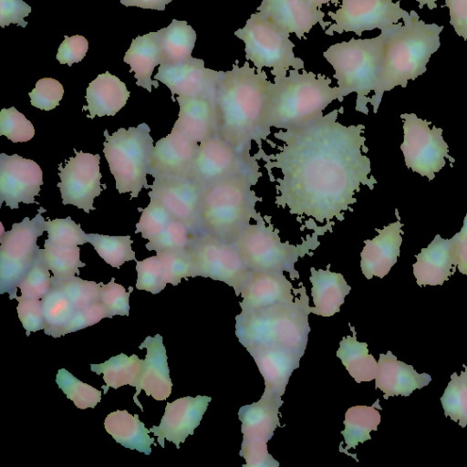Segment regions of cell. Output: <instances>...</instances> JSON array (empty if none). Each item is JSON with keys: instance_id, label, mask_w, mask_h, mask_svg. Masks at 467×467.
Listing matches in <instances>:
<instances>
[{"instance_id": "obj_31", "label": "cell", "mask_w": 467, "mask_h": 467, "mask_svg": "<svg viewBox=\"0 0 467 467\" xmlns=\"http://www.w3.org/2000/svg\"><path fill=\"white\" fill-rule=\"evenodd\" d=\"M123 61L130 66V72H134L136 84L151 92L152 86L157 88L159 82L150 77L156 66L163 62L159 31L150 32L132 39L126 51Z\"/></svg>"}, {"instance_id": "obj_5", "label": "cell", "mask_w": 467, "mask_h": 467, "mask_svg": "<svg viewBox=\"0 0 467 467\" xmlns=\"http://www.w3.org/2000/svg\"><path fill=\"white\" fill-rule=\"evenodd\" d=\"M292 303L265 309L242 310L235 317V335L246 348L281 347L304 355L311 313L305 286L294 289Z\"/></svg>"}, {"instance_id": "obj_51", "label": "cell", "mask_w": 467, "mask_h": 467, "mask_svg": "<svg viewBox=\"0 0 467 467\" xmlns=\"http://www.w3.org/2000/svg\"><path fill=\"white\" fill-rule=\"evenodd\" d=\"M136 270L138 274L137 289L156 295L166 286L167 281L163 266L157 255L148 257L142 261L136 260Z\"/></svg>"}, {"instance_id": "obj_46", "label": "cell", "mask_w": 467, "mask_h": 467, "mask_svg": "<svg viewBox=\"0 0 467 467\" xmlns=\"http://www.w3.org/2000/svg\"><path fill=\"white\" fill-rule=\"evenodd\" d=\"M149 205L142 209L139 223H136L135 233H141V236L149 241L156 238L167 225L175 218L156 198L150 197Z\"/></svg>"}, {"instance_id": "obj_35", "label": "cell", "mask_w": 467, "mask_h": 467, "mask_svg": "<svg viewBox=\"0 0 467 467\" xmlns=\"http://www.w3.org/2000/svg\"><path fill=\"white\" fill-rule=\"evenodd\" d=\"M337 356L356 382L375 379L379 364L375 358L368 353V344L357 340L355 331L353 336L342 338Z\"/></svg>"}, {"instance_id": "obj_4", "label": "cell", "mask_w": 467, "mask_h": 467, "mask_svg": "<svg viewBox=\"0 0 467 467\" xmlns=\"http://www.w3.org/2000/svg\"><path fill=\"white\" fill-rule=\"evenodd\" d=\"M391 28L381 30L384 37L383 64L379 93L371 102L377 113L385 91L397 86L406 88L409 80H415L426 72L431 56L441 46L440 33L443 26L420 20L416 11Z\"/></svg>"}, {"instance_id": "obj_57", "label": "cell", "mask_w": 467, "mask_h": 467, "mask_svg": "<svg viewBox=\"0 0 467 467\" xmlns=\"http://www.w3.org/2000/svg\"><path fill=\"white\" fill-rule=\"evenodd\" d=\"M105 317H107V314L100 302L76 310L71 320L64 328L62 336L93 326Z\"/></svg>"}, {"instance_id": "obj_37", "label": "cell", "mask_w": 467, "mask_h": 467, "mask_svg": "<svg viewBox=\"0 0 467 467\" xmlns=\"http://www.w3.org/2000/svg\"><path fill=\"white\" fill-rule=\"evenodd\" d=\"M159 31L163 62L179 63L192 58L196 33L186 21L172 19L171 23Z\"/></svg>"}, {"instance_id": "obj_8", "label": "cell", "mask_w": 467, "mask_h": 467, "mask_svg": "<svg viewBox=\"0 0 467 467\" xmlns=\"http://www.w3.org/2000/svg\"><path fill=\"white\" fill-rule=\"evenodd\" d=\"M254 223L244 226L232 241L251 271L288 272L299 278L295 264L318 245L317 234L300 244L283 242L278 232L258 215Z\"/></svg>"}, {"instance_id": "obj_32", "label": "cell", "mask_w": 467, "mask_h": 467, "mask_svg": "<svg viewBox=\"0 0 467 467\" xmlns=\"http://www.w3.org/2000/svg\"><path fill=\"white\" fill-rule=\"evenodd\" d=\"M130 94L124 82L106 71L98 75L87 88L88 106H84L83 110L89 111L88 117L90 119L95 116H114L126 105Z\"/></svg>"}, {"instance_id": "obj_22", "label": "cell", "mask_w": 467, "mask_h": 467, "mask_svg": "<svg viewBox=\"0 0 467 467\" xmlns=\"http://www.w3.org/2000/svg\"><path fill=\"white\" fill-rule=\"evenodd\" d=\"M285 32L306 39L316 24L325 31L332 22L325 21V13L308 0H262L256 9Z\"/></svg>"}, {"instance_id": "obj_50", "label": "cell", "mask_w": 467, "mask_h": 467, "mask_svg": "<svg viewBox=\"0 0 467 467\" xmlns=\"http://www.w3.org/2000/svg\"><path fill=\"white\" fill-rule=\"evenodd\" d=\"M0 135L7 137L14 143L26 142L34 137L35 129L24 114L11 107L1 109Z\"/></svg>"}, {"instance_id": "obj_42", "label": "cell", "mask_w": 467, "mask_h": 467, "mask_svg": "<svg viewBox=\"0 0 467 467\" xmlns=\"http://www.w3.org/2000/svg\"><path fill=\"white\" fill-rule=\"evenodd\" d=\"M88 238L99 255L112 267L119 269L125 262L137 260L135 252L131 248L133 241L130 235L109 236L88 234Z\"/></svg>"}, {"instance_id": "obj_26", "label": "cell", "mask_w": 467, "mask_h": 467, "mask_svg": "<svg viewBox=\"0 0 467 467\" xmlns=\"http://www.w3.org/2000/svg\"><path fill=\"white\" fill-rule=\"evenodd\" d=\"M415 256L413 275L420 286L442 285L455 273L457 263L452 237L444 239L436 234Z\"/></svg>"}, {"instance_id": "obj_43", "label": "cell", "mask_w": 467, "mask_h": 467, "mask_svg": "<svg viewBox=\"0 0 467 467\" xmlns=\"http://www.w3.org/2000/svg\"><path fill=\"white\" fill-rule=\"evenodd\" d=\"M56 382L66 397L80 410L95 408L101 400L100 390L80 381L66 368L57 370Z\"/></svg>"}, {"instance_id": "obj_1", "label": "cell", "mask_w": 467, "mask_h": 467, "mask_svg": "<svg viewBox=\"0 0 467 467\" xmlns=\"http://www.w3.org/2000/svg\"><path fill=\"white\" fill-rule=\"evenodd\" d=\"M338 109L276 133L282 141L272 166L278 169L275 203L291 214L323 223L339 219L361 185L373 189L365 126L337 121Z\"/></svg>"}, {"instance_id": "obj_62", "label": "cell", "mask_w": 467, "mask_h": 467, "mask_svg": "<svg viewBox=\"0 0 467 467\" xmlns=\"http://www.w3.org/2000/svg\"><path fill=\"white\" fill-rule=\"evenodd\" d=\"M419 2V8L422 9L424 5H428L430 10H432L437 7L436 1L438 0H416Z\"/></svg>"}, {"instance_id": "obj_7", "label": "cell", "mask_w": 467, "mask_h": 467, "mask_svg": "<svg viewBox=\"0 0 467 467\" xmlns=\"http://www.w3.org/2000/svg\"><path fill=\"white\" fill-rule=\"evenodd\" d=\"M384 37L380 33L373 38L343 41L323 52L325 59L335 70L333 77L344 98L357 94L356 109L368 114L367 104L377 97L383 64Z\"/></svg>"}, {"instance_id": "obj_34", "label": "cell", "mask_w": 467, "mask_h": 467, "mask_svg": "<svg viewBox=\"0 0 467 467\" xmlns=\"http://www.w3.org/2000/svg\"><path fill=\"white\" fill-rule=\"evenodd\" d=\"M106 431L120 445L130 450H137L146 455L150 454V445L154 438L149 436L147 429L137 414L131 415L126 410L110 412L104 420Z\"/></svg>"}, {"instance_id": "obj_48", "label": "cell", "mask_w": 467, "mask_h": 467, "mask_svg": "<svg viewBox=\"0 0 467 467\" xmlns=\"http://www.w3.org/2000/svg\"><path fill=\"white\" fill-rule=\"evenodd\" d=\"M156 255L162 264L167 283L177 285L182 278L196 277L194 265L188 248L161 252Z\"/></svg>"}, {"instance_id": "obj_16", "label": "cell", "mask_w": 467, "mask_h": 467, "mask_svg": "<svg viewBox=\"0 0 467 467\" xmlns=\"http://www.w3.org/2000/svg\"><path fill=\"white\" fill-rule=\"evenodd\" d=\"M250 156L239 153L215 134L199 143L189 178L203 189L223 179L256 167Z\"/></svg>"}, {"instance_id": "obj_10", "label": "cell", "mask_w": 467, "mask_h": 467, "mask_svg": "<svg viewBox=\"0 0 467 467\" xmlns=\"http://www.w3.org/2000/svg\"><path fill=\"white\" fill-rule=\"evenodd\" d=\"M234 36L244 43V57L256 69L270 67L275 77L286 76L290 67L305 68L303 59L294 54L295 44L285 32L259 12L251 15Z\"/></svg>"}, {"instance_id": "obj_38", "label": "cell", "mask_w": 467, "mask_h": 467, "mask_svg": "<svg viewBox=\"0 0 467 467\" xmlns=\"http://www.w3.org/2000/svg\"><path fill=\"white\" fill-rule=\"evenodd\" d=\"M380 407L379 400L372 406L357 405L345 413V429L341 431L346 444L345 450L356 448L358 443L370 440V431H377L380 423V414L376 409Z\"/></svg>"}, {"instance_id": "obj_30", "label": "cell", "mask_w": 467, "mask_h": 467, "mask_svg": "<svg viewBox=\"0 0 467 467\" xmlns=\"http://www.w3.org/2000/svg\"><path fill=\"white\" fill-rule=\"evenodd\" d=\"M282 404L280 396L263 393L258 401L242 406L238 416L243 441L267 443L280 425L278 415Z\"/></svg>"}, {"instance_id": "obj_44", "label": "cell", "mask_w": 467, "mask_h": 467, "mask_svg": "<svg viewBox=\"0 0 467 467\" xmlns=\"http://www.w3.org/2000/svg\"><path fill=\"white\" fill-rule=\"evenodd\" d=\"M52 285L63 290L76 310L99 302L101 282L83 280L73 275L60 280H55L52 277Z\"/></svg>"}, {"instance_id": "obj_39", "label": "cell", "mask_w": 467, "mask_h": 467, "mask_svg": "<svg viewBox=\"0 0 467 467\" xmlns=\"http://www.w3.org/2000/svg\"><path fill=\"white\" fill-rule=\"evenodd\" d=\"M41 301L46 322L45 334L53 337H62L63 330L74 316L76 308L63 290L55 285H52Z\"/></svg>"}, {"instance_id": "obj_54", "label": "cell", "mask_w": 467, "mask_h": 467, "mask_svg": "<svg viewBox=\"0 0 467 467\" xmlns=\"http://www.w3.org/2000/svg\"><path fill=\"white\" fill-rule=\"evenodd\" d=\"M18 301L16 307L18 317L26 331V336L30 332H36L45 329L46 322L43 315L41 299L25 298L16 296Z\"/></svg>"}, {"instance_id": "obj_36", "label": "cell", "mask_w": 467, "mask_h": 467, "mask_svg": "<svg viewBox=\"0 0 467 467\" xmlns=\"http://www.w3.org/2000/svg\"><path fill=\"white\" fill-rule=\"evenodd\" d=\"M143 359H140L135 354L128 357L120 353L103 363L90 364V369L97 375L103 374L105 386L102 389L106 394L109 388L116 389L125 385L136 387Z\"/></svg>"}, {"instance_id": "obj_15", "label": "cell", "mask_w": 467, "mask_h": 467, "mask_svg": "<svg viewBox=\"0 0 467 467\" xmlns=\"http://www.w3.org/2000/svg\"><path fill=\"white\" fill-rule=\"evenodd\" d=\"M75 157H70L63 167L58 165L60 190L63 204H72L83 209L87 213L95 210L94 199L101 192L99 154L85 153L74 150Z\"/></svg>"}, {"instance_id": "obj_21", "label": "cell", "mask_w": 467, "mask_h": 467, "mask_svg": "<svg viewBox=\"0 0 467 467\" xmlns=\"http://www.w3.org/2000/svg\"><path fill=\"white\" fill-rule=\"evenodd\" d=\"M198 148L199 143L172 128L169 135L156 142L149 174L154 180L189 177Z\"/></svg>"}, {"instance_id": "obj_13", "label": "cell", "mask_w": 467, "mask_h": 467, "mask_svg": "<svg viewBox=\"0 0 467 467\" xmlns=\"http://www.w3.org/2000/svg\"><path fill=\"white\" fill-rule=\"evenodd\" d=\"M400 119H403L400 150L407 168L432 181L435 173L445 166L446 159L455 162V159L449 155L441 128H431V121L421 119L414 113H403Z\"/></svg>"}, {"instance_id": "obj_63", "label": "cell", "mask_w": 467, "mask_h": 467, "mask_svg": "<svg viewBox=\"0 0 467 467\" xmlns=\"http://www.w3.org/2000/svg\"><path fill=\"white\" fill-rule=\"evenodd\" d=\"M309 2H311L313 5H315L316 6H317L318 8H322V6L326 4H329V3H334V0H308Z\"/></svg>"}, {"instance_id": "obj_41", "label": "cell", "mask_w": 467, "mask_h": 467, "mask_svg": "<svg viewBox=\"0 0 467 467\" xmlns=\"http://www.w3.org/2000/svg\"><path fill=\"white\" fill-rule=\"evenodd\" d=\"M458 375L456 372L451 375L441 402L445 417L458 422L462 428L467 425V366Z\"/></svg>"}, {"instance_id": "obj_3", "label": "cell", "mask_w": 467, "mask_h": 467, "mask_svg": "<svg viewBox=\"0 0 467 467\" xmlns=\"http://www.w3.org/2000/svg\"><path fill=\"white\" fill-rule=\"evenodd\" d=\"M322 74L290 69L286 76L269 83L263 124L270 133L275 128L286 130L306 124L323 114L334 100H343L339 88Z\"/></svg>"}, {"instance_id": "obj_14", "label": "cell", "mask_w": 467, "mask_h": 467, "mask_svg": "<svg viewBox=\"0 0 467 467\" xmlns=\"http://www.w3.org/2000/svg\"><path fill=\"white\" fill-rule=\"evenodd\" d=\"M400 4V1L392 0H341L339 8L328 12L334 23L325 33L332 36L335 32H354L360 36L364 31L391 28L409 16Z\"/></svg>"}, {"instance_id": "obj_17", "label": "cell", "mask_w": 467, "mask_h": 467, "mask_svg": "<svg viewBox=\"0 0 467 467\" xmlns=\"http://www.w3.org/2000/svg\"><path fill=\"white\" fill-rule=\"evenodd\" d=\"M43 185V173L34 161L17 154H0V206L18 209L20 202L35 203Z\"/></svg>"}, {"instance_id": "obj_64", "label": "cell", "mask_w": 467, "mask_h": 467, "mask_svg": "<svg viewBox=\"0 0 467 467\" xmlns=\"http://www.w3.org/2000/svg\"><path fill=\"white\" fill-rule=\"evenodd\" d=\"M338 3H339V0H334L333 5H338Z\"/></svg>"}, {"instance_id": "obj_29", "label": "cell", "mask_w": 467, "mask_h": 467, "mask_svg": "<svg viewBox=\"0 0 467 467\" xmlns=\"http://www.w3.org/2000/svg\"><path fill=\"white\" fill-rule=\"evenodd\" d=\"M378 364L375 388L384 393V399L410 396L415 389H420L431 381V375L418 373L411 365L398 360L391 351L379 354Z\"/></svg>"}, {"instance_id": "obj_23", "label": "cell", "mask_w": 467, "mask_h": 467, "mask_svg": "<svg viewBox=\"0 0 467 467\" xmlns=\"http://www.w3.org/2000/svg\"><path fill=\"white\" fill-rule=\"evenodd\" d=\"M397 221L390 223L382 229H376L378 235L364 241L360 253V268L367 279L373 276L383 278L397 263L402 244L401 230L404 225L396 209Z\"/></svg>"}, {"instance_id": "obj_9", "label": "cell", "mask_w": 467, "mask_h": 467, "mask_svg": "<svg viewBox=\"0 0 467 467\" xmlns=\"http://www.w3.org/2000/svg\"><path fill=\"white\" fill-rule=\"evenodd\" d=\"M150 131L146 123L120 128L112 135L104 131L103 152L119 193L130 192V198H136L142 188H150L146 178L154 149Z\"/></svg>"}, {"instance_id": "obj_25", "label": "cell", "mask_w": 467, "mask_h": 467, "mask_svg": "<svg viewBox=\"0 0 467 467\" xmlns=\"http://www.w3.org/2000/svg\"><path fill=\"white\" fill-rule=\"evenodd\" d=\"M290 281L280 272L251 271L241 292L242 310H258L292 303L295 296Z\"/></svg>"}, {"instance_id": "obj_55", "label": "cell", "mask_w": 467, "mask_h": 467, "mask_svg": "<svg viewBox=\"0 0 467 467\" xmlns=\"http://www.w3.org/2000/svg\"><path fill=\"white\" fill-rule=\"evenodd\" d=\"M240 456L245 460L244 467L279 466V462L268 452L266 442L243 441Z\"/></svg>"}, {"instance_id": "obj_45", "label": "cell", "mask_w": 467, "mask_h": 467, "mask_svg": "<svg viewBox=\"0 0 467 467\" xmlns=\"http://www.w3.org/2000/svg\"><path fill=\"white\" fill-rule=\"evenodd\" d=\"M194 234L182 221L174 218L167 227L145 246L149 251L156 253L165 251L184 250L189 247Z\"/></svg>"}, {"instance_id": "obj_28", "label": "cell", "mask_w": 467, "mask_h": 467, "mask_svg": "<svg viewBox=\"0 0 467 467\" xmlns=\"http://www.w3.org/2000/svg\"><path fill=\"white\" fill-rule=\"evenodd\" d=\"M264 378V393L282 397L293 371L299 367V354L281 347H255L247 349Z\"/></svg>"}, {"instance_id": "obj_33", "label": "cell", "mask_w": 467, "mask_h": 467, "mask_svg": "<svg viewBox=\"0 0 467 467\" xmlns=\"http://www.w3.org/2000/svg\"><path fill=\"white\" fill-rule=\"evenodd\" d=\"M310 272L311 296L314 302V306L310 307L311 313L331 317L339 312L346 296L351 290L344 276L328 268L317 270L311 267Z\"/></svg>"}, {"instance_id": "obj_59", "label": "cell", "mask_w": 467, "mask_h": 467, "mask_svg": "<svg viewBox=\"0 0 467 467\" xmlns=\"http://www.w3.org/2000/svg\"><path fill=\"white\" fill-rule=\"evenodd\" d=\"M450 10V24L456 34L467 40V0H445Z\"/></svg>"}, {"instance_id": "obj_19", "label": "cell", "mask_w": 467, "mask_h": 467, "mask_svg": "<svg viewBox=\"0 0 467 467\" xmlns=\"http://www.w3.org/2000/svg\"><path fill=\"white\" fill-rule=\"evenodd\" d=\"M149 196L159 200L194 234L200 233V211L203 188L189 177L154 180Z\"/></svg>"}, {"instance_id": "obj_6", "label": "cell", "mask_w": 467, "mask_h": 467, "mask_svg": "<svg viewBox=\"0 0 467 467\" xmlns=\"http://www.w3.org/2000/svg\"><path fill=\"white\" fill-rule=\"evenodd\" d=\"M256 167L213 182L203 189L200 233L232 242L241 229L259 214L251 186Z\"/></svg>"}, {"instance_id": "obj_60", "label": "cell", "mask_w": 467, "mask_h": 467, "mask_svg": "<svg viewBox=\"0 0 467 467\" xmlns=\"http://www.w3.org/2000/svg\"><path fill=\"white\" fill-rule=\"evenodd\" d=\"M454 242L457 268L467 276V212L460 232L452 236Z\"/></svg>"}, {"instance_id": "obj_49", "label": "cell", "mask_w": 467, "mask_h": 467, "mask_svg": "<svg viewBox=\"0 0 467 467\" xmlns=\"http://www.w3.org/2000/svg\"><path fill=\"white\" fill-rule=\"evenodd\" d=\"M21 296L42 299L52 288V277L40 252L19 285Z\"/></svg>"}, {"instance_id": "obj_47", "label": "cell", "mask_w": 467, "mask_h": 467, "mask_svg": "<svg viewBox=\"0 0 467 467\" xmlns=\"http://www.w3.org/2000/svg\"><path fill=\"white\" fill-rule=\"evenodd\" d=\"M47 239L45 242L65 247H73L88 243V235L80 224L76 223L70 216L65 219L48 220L47 223Z\"/></svg>"}, {"instance_id": "obj_2", "label": "cell", "mask_w": 467, "mask_h": 467, "mask_svg": "<svg viewBox=\"0 0 467 467\" xmlns=\"http://www.w3.org/2000/svg\"><path fill=\"white\" fill-rule=\"evenodd\" d=\"M269 83L265 71L236 60L217 86V134L241 154L250 156L251 142L269 134L263 124Z\"/></svg>"}, {"instance_id": "obj_61", "label": "cell", "mask_w": 467, "mask_h": 467, "mask_svg": "<svg viewBox=\"0 0 467 467\" xmlns=\"http://www.w3.org/2000/svg\"><path fill=\"white\" fill-rule=\"evenodd\" d=\"M171 0H120V3L125 6H136L143 9H165V5L171 3Z\"/></svg>"}, {"instance_id": "obj_52", "label": "cell", "mask_w": 467, "mask_h": 467, "mask_svg": "<svg viewBox=\"0 0 467 467\" xmlns=\"http://www.w3.org/2000/svg\"><path fill=\"white\" fill-rule=\"evenodd\" d=\"M132 286L129 287V292L119 284L115 283V278L104 285L101 282L99 302L102 304L107 317L119 316H129L130 311V295L132 292Z\"/></svg>"}, {"instance_id": "obj_27", "label": "cell", "mask_w": 467, "mask_h": 467, "mask_svg": "<svg viewBox=\"0 0 467 467\" xmlns=\"http://www.w3.org/2000/svg\"><path fill=\"white\" fill-rule=\"evenodd\" d=\"M214 96H178L176 100L180 110L173 129L182 131L197 143L217 134Z\"/></svg>"}, {"instance_id": "obj_20", "label": "cell", "mask_w": 467, "mask_h": 467, "mask_svg": "<svg viewBox=\"0 0 467 467\" xmlns=\"http://www.w3.org/2000/svg\"><path fill=\"white\" fill-rule=\"evenodd\" d=\"M211 397L198 395L182 397L167 402L164 414L158 426L150 431L158 437V443L164 448V441L173 442L177 449L189 435H192L205 413Z\"/></svg>"}, {"instance_id": "obj_24", "label": "cell", "mask_w": 467, "mask_h": 467, "mask_svg": "<svg viewBox=\"0 0 467 467\" xmlns=\"http://www.w3.org/2000/svg\"><path fill=\"white\" fill-rule=\"evenodd\" d=\"M139 348H146L147 353L135 387L136 392L133 400L143 411V407L138 400L140 391L143 389L147 396H151L156 400H165L171 393L172 382L170 378L162 337L160 334H156L154 337L149 336L139 346Z\"/></svg>"}, {"instance_id": "obj_58", "label": "cell", "mask_w": 467, "mask_h": 467, "mask_svg": "<svg viewBox=\"0 0 467 467\" xmlns=\"http://www.w3.org/2000/svg\"><path fill=\"white\" fill-rule=\"evenodd\" d=\"M31 13V6L23 0H0V26L16 24L26 27L24 17Z\"/></svg>"}, {"instance_id": "obj_12", "label": "cell", "mask_w": 467, "mask_h": 467, "mask_svg": "<svg viewBox=\"0 0 467 467\" xmlns=\"http://www.w3.org/2000/svg\"><path fill=\"white\" fill-rule=\"evenodd\" d=\"M196 276L209 277L232 286L241 295L251 270L232 242L208 234H195L188 247Z\"/></svg>"}, {"instance_id": "obj_18", "label": "cell", "mask_w": 467, "mask_h": 467, "mask_svg": "<svg viewBox=\"0 0 467 467\" xmlns=\"http://www.w3.org/2000/svg\"><path fill=\"white\" fill-rule=\"evenodd\" d=\"M224 71H216L204 67L201 58L192 57L179 63L162 62L154 76L165 84L174 95L183 97L214 96Z\"/></svg>"}, {"instance_id": "obj_11", "label": "cell", "mask_w": 467, "mask_h": 467, "mask_svg": "<svg viewBox=\"0 0 467 467\" xmlns=\"http://www.w3.org/2000/svg\"><path fill=\"white\" fill-rule=\"evenodd\" d=\"M46 211L39 207L33 219L25 217L21 223H13L0 238V293H7L9 299L16 298L20 283L37 256V238L47 231L42 215Z\"/></svg>"}, {"instance_id": "obj_40", "label": "cell", "mask_w": 467, "mask_h": 467, "mask_svg": "<svg viewBox=\"0 0 467 467\" xmlns=\"http://www.w3.org/2000/svg\"><path fill=\"white\" fill-rule=\"evenodd\" d=\"M47 266L53 273L55 280H60L79 275V267L85 263L80 260V248L78 246L65 247L44 243V249H39Z\"/></svg>"}, {"instance_id": "obj_53", "label": "cell", "mask_w": 467, "mask_h": 467, "mask_svg": "<svg viewBox=\"0 0 467 467\" xmlns=\"http://www.w3.org/2000/svg\"><path fill=\"white\" fill-rule=\"evenodd\" d=\"M64 94L62 84L52 78H40L28 93L31 105L43 110H51L59 105Z\"/></svg>"}, {"instance_id": "obj_56", "label": "cell", "mask_w": 467, "mask_h": 467, "mask_svg": "<svg viewBox=\"0 0 467 467\" xmlns=\"http://www.w3.org/2000/svg\"><path fill=\"white\" fill-rule=\"evenodd\" d=\"M88 49V40L79 35L73 36H65L57 53V59L60 64L71 67L73 63L80 62Z\"/></svg>"}]
</instances>
